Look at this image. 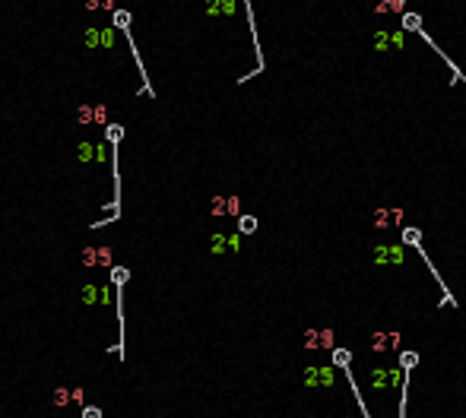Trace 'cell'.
<instances>
[{
  "instance_id": "cell-14",
  "label": "cell",
  "mask_w": 466,
  "mask_h": 418,
  "mask_svg": "<svg viewBox=\"0 0 466 418\" xmlns=\"http://www.w3.org/2000/svg\"><path fill=\"white\" fill-rule=\"evenodd\" d=\"M83 418H102V409H92V406H86V409H83Z\"/></svg>"
},
{
  "instance_id": "cell-8",
  "label": "cell",
  "mask_w": 466,
  "mask_h": 418,
  "mask_svg": "<svg viewBox=\"0 0 466 418\" xmlns=\"http://www.w3.org/2000/svg\"><path fill=\"white\" fill-rule=\"evenodd\" d=\"M111 260V251L102 247V251H83V263L86 266H92V263H108Z\"/></svg>"
},
{
  "instance_id": "cell-3",
  "label": "cell",
  "mask_w": 466,
  "mask_h": 418,
  "mask_svg": "<svg viewBox=\"0 0 466 418\" xmlns=\"http://www.w3.org/2000/svg\"><path fill=\"white\" fill-rule=\"evenodd\" d=\"M406 260V251L403 247H396V244H377L374 247V263H393V266H400V263Z\"/></svg>"
},
{
  "instance_id": "cell-6",
  "label": "cell",
  "mask_w": 466,
  "mask_h": 418,
  "mask_svg": "<svg viewBox=\"0 0 466 418\" xmlns=\"http://www.w3.org/2000/svg\"><path fill=\"white\" fill-rule=\"evenodd\" d=\"M396 346H400V336L396 333H374L371 336V348L374 352H393Z\"/></svg>"
},
{
  "instance_id": "cell-11",
  "label": "cell",
  "mask_w": 466,
  "mask_h": 418,
  "mask_svg": "<svg viewBox=\"0 0 466 418\" xmlns=\"http://www.w3.org/2000/svg\"><path fill=\"white\" fill-rule=\"evenodd\" d=\"M111 282H114V285H124V282H127V269L124 266L111 269Z\"/></svg>"
},
{
  "instance_id": "cell-15",
  "label": "cell",
  "mask_w": 466,
  "mask_h": 418,
  "mask_svg": "<svg viewBox=\"0 0 466 418\" xmlns=\"http://www.w3.org/2000/svg\"><path fill=\"white\" fill-rule=\"evenodd\" d=\"M67 396H70L67 390H57V393H54V402H57V406H64V402H67Z\"/></svg>"
},
{
  "instance_id": "cell-1",
  "label": "cell",
  "mask_w": 466,
  "mask_h": 418,
  "mask_svg": "<svg viewBox=\"0 0 466 418\" xmlns=\"http://www.w3.org/2000/svg\"><path fill=\"white\" fill-rule=\"evenodd\" d=\"M305 346L308 348H333L336 346V333L333 329H308L305 333Z\"/></svg>"
},
{
  "instance_id": "cell-13",
  "label": "cell",
  "mask_w": 466,
  "mask_h": 418,
  "mask_svg": "<svg viewBox=\"0 0 466 418\" xmlns=\"http://www.w3.org/2000/svg\"><path fill=\"white\" fill-rule=\"evenodd\" d=\"M333 361L346 368V365H349V352H336V348H333Z\"/></svg>"
},
{
  "instance_id": "cell-5",
  "label": "cell",
  "mask_w": 466,
  "mask_h": 418,
  "mask_svg": "<svg viewBox=\"0 0 466 418\" xmlns=\"http://www.w3.org/2000/svg\"><path fill=\"white\" fill-rule=\"evenodd\" d=\"M213 215H238V197H216L209 203Z\"/></svg>"
},
{
  "instance_id": "cell-10",
  "label": "cell",
  "mask_w": 466,
  "mask_h": 418,
  "mask_svg": "<svg viewBox=\"0 0 466 418\" xmlns=\"http://www.w3.org/2000/svg\"><path fill=\"white\" fill-rule=\"evenodd\" d=\"M238 228H241L245 234L257 232V219H254V215H241V219H238Z\"/></svg>"
},
{
  "instance_id": "cell-16",
  "label": "cell",
  "mask_w": 466,
  "mask_h": 418,
  "mask_svg": "<svg viewBox=\"0 0 466 418\" xmlns=\"http://www.w3.org/2000/svg\"><path fill=\"white\" fill-rule=\"evenodd\" d=\"M416 365V355H403V368H413Z\"/></svg>"
},
{
  "instance_id": "cell-12",
  "label": "cell",
  "mask_w": 466,
  "mask_h": 418,
  "mask_svg": "<svg viewBox=\"0 0 466 418\" xmlns=\"http://www.w3.org/2000/svg\"><path fill=\"white\" fill-rule=\"evenodd\" d=\"M403 25H406V29H418V16L416 13H406V16H403Z\"/></svg>"
},
{
  "instance_id": "cell-7",
  "label": "cell",
  "mask_w": 466,
  "mask_h": 418,
  "mask_svg": "<svg viewBox=\"0 0 466 418\" xmlns=\"http://www.w3.org/2000/svg\"><path fill=\"white\" fill-rule=\"evenodd\" d=\"M396 219H403V212H400V209H377V212H374V225H377V228L396 225Z\"/></svg>"
},
{
  "instance_id": "cell-17",
  "label": "cell",
  "mask_w": 466,
  "mask_h": 418,
  "mask_svg": "<svg viewBox=\"0 0 466 418\" xmlns=\"http://www.w3.org/2000/svg\"><path fill=\"white\" fill-rule=\"evenodd\" d=\"M406 241H413V244H416V241H418V232H413V228H406Z\"/></svg>"
},
{
  "instance_id": "cell-2",
  "label": "cell",
  "mask_w": 466,
  "mask_h": 418,
  "mask_svg": "<svg viewBox=\"0 0 466 418\" xmlns=\"http://www.w3.org/2000/svg\"><path fill=\"white\" fill-rule=\"evenodd\" d=\"M308 387H333L336 383V368H308L305 371Z\"/></svg>"
},
{
  "instance_id": "cell-9",
  "label": "cell",
  "mask_w": 466,
  "mask_h": 418,
  "mask_svg": "<svg viewBox=\"0 0 466 418\" xmlns=\"http://www.w3.org/2000/svg\"><path fill=\"white\" fill-rule=\"evenodd\" d=\"M403 6V0H374V10L377 13H396Z\"/></svg>"
},
{
  "instance_id": "cell-4",
  "label": "cell",
  "mask_w": 466,
  "mask_h": 418,
  "mask_svg": "<svg viewBox=\"0 0 466 418\" xmlns=\"http://www.w3.org/2000/svg\"><path fill=\"white\" fill-rule=\"evenodd\" d=\"M403 380V374L400 371H384V368H377V371H371V387L374 390H387V387H396V383Z\"/></svg>"
}]
</instances>
